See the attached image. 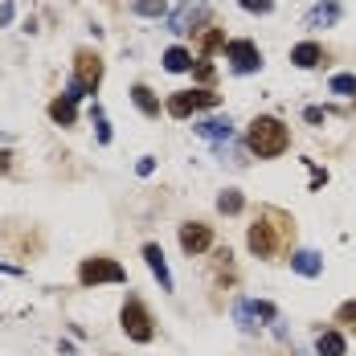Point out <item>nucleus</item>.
<instances>
[{
    "instance_id": "obj_1",
    "label": "nucleus",
    "mask_w": 356,
    "mask_h": 356,
    "mask_svg": "<svg viewBox=\"0 0 356 356\" xmlns=\"http://www.w3.org/2000/svg\"><path fill=\"white\" fill-rule=\"evenodd\" d=\"M291 242H295V221L283 209H258V217H254V225H250V234H246L250 254L275 262V258H283L286 250H291Z\"/></svg>"
},
{
    "instance_id": "obj_2",
    "label": "nucleus",
    "mask_w": 356,
    "mask_h": 356,
    "mask_svg": "<svg viewBox=\"0 0 356 356\" xmlns=\"http://www.w3.org/2000/svg\"><path fill=\"white\" fill-rule=\"evenodd\" d=\"M246 147L258 156V160H275V156H283L286 147H291V131H286L283 119L258 115V119L246 127Z\"/></svg>"
},
{
    "instance_id": "obj_3",
    "label": "nucleus",
    "mask_w": 356,
    "mask_h": 356,
    "mask_svg": "<svg viewBox=\"0 0 356 356\" xmlns=\"http://www.w3.org/2000/svg\"><path fill=\"white\" fill-rule=\"evenodd\" d=\"M99 82H103V58L95 54V49H78L74 54V78L66 82V99H86V95H95L99 90Z\"/></svg>"
},
{
    "instance_id": "obj_4",
    "label": "nucleus",
    "mask_w": 356,
    "mask_h": 356,
    "mask_svg": "<svg viewBox=\"0 0 356 356\" xmlns=\"http://www.w3.org/2000/svg\"><path fill=\"white\" fill-rule=\"evenodd\" d=\"M78 283L82 286H103V283H127V270L107 258V254H95V258H82L78 266Z\"/></svg>"
},
{
    "instance_id": "obj_5",
    "label": "nucleus",
    "mask_w": 356,
    "mask_h": 356,
    "mask_svg": "<svg viewBox=\"0 0 356 356\" xmlns=\"http://www.w3.org/2000/svg\"><path fill=\"white\" fill-rule=\"evenodd\" d=\"M119 323H123V332H127V340H136V344H152V336H156V323H152V312L143 307V299H127L123 303V312H119Z\"/></svg>"
},
{
    "instance_id": "obj_6",
    "label": "nucleus",
    "mask_w": 356,
    "mask_h": 356,
    "mask_svg": "<svg viewBox=\"0 0 356 356\" xmlns=\"http://www.w3.org/2000/svg\"><path fill=\"white\" fill-rule=\"evenodd\" d=\"M221 103V95H213L209 86H197V90H177V95H168V115L172 119H188V115H197V111H209Z\"/></svg>"
},
{
    "instance_id": "obj_7",
    "label": "nucleus",
    "mask_w": 356,
    "mask_h": 356,
    "mask_svg": "<svg viewBox=\"0 0 356 356\" xmlns=\"http://www.w3.org/2000/svg\"><path fill=\"white\" fill-rule=\"evenodd\" d=\"M225 62L234 74H258L262 70V49L246 37H234V41H225Z\"/></svg>"
},
{
    "instance_id": "obj_8",
    "label": "nucleus",
    "mask_w": 356,
    "mask_h": 356,
    "mask_svg": "<svg viewBox=\"0 0 356 356\" xmlns=\"http://www.w3.org/2000/svg\"><path fill=\"white\" fill-rule=\"evenodd\" d=\"M205 21H209V0H180L177 13L168 17V29L172 33H197Z\"/></svg>"
},
{
    "instance_id": "obj_9",
    "label": "nucleus",
    "mask_w": 356,
    "mask_h": 356,
    "mask_svg": "<svg viewBox=\"0 0 356 356\" xmlns=\"http://www.w3.org/2000/svg\"><path fill=\"white\" fill-rule=\"evenodd\" d=\"M209 246H213V229H209L205 221H184V225H180V250H184L188 258L205 254Z\"/></svg>"
},
{
    "instance_id": "obj_10",
    "label": "nucleus",
    "mask_w": 356,
    "mask_h": 356,
    "mask_svg": "<svg viewBox=\"0 0 356 356\" xmlns=\"http://www.w3.org/2000/svg\"><path fill=\"white\" fill-rule=\"evenodd\" d=\"M197 136L217 143V147H229L234 143V123L229 119H205V123H197Z\"/></svg>"
},
{
    "instance_id": "obj_11",
    "label": "nucleus",
    "mask_w": 356,
    "mask_h": 356,
    "mask_svg": "<svg viewBox=\"0 0 356 356\" xmlns=\"http://www.w3.org/2000/svg\"><path fill=\"white\" fill-rule=\"evenodd\" d=\"M143 262H147V270L160 279V291H172V275H168V262H164V250L156 246V242H147L143 246Z\"/></svg>"
},
{
    "instance_id": "obj_12",
    "label": "nucleus",
    "mask_w": 356,
    "mask_h": 356,
    "mask_svg": "<svg viewBox=\"0 0 356 356\" xmlns=\"http://www.w3.org/2000/svg\"><path fill=\"white\" fill-rule=\"evenodd\" d=\"M344 17V8L336 4V0H320L312 13H307V29H327V25H336Z\"/></svg>"
},
{
    "instance_id": "obj_13",
    "label": "nucleus",
    "mask_w": 356,
    "mask_h": 356,
    "mask_svg": "<svg viewBox=\"0 0 356 356\" xmlns=\"http://www.w3.org/2000/svg\"><path fill=\"white\" fill-rule=\"evenodd\" d=\"M291 62H295L299 70H316L323 62V45L320 41H299V45L291 49Z\"/></svg>"
},
{
    "instance_id": "obj_14",
    "label": "nucleus",
    "mask_w": 356,
    "mask_h": 356,
    "mask_svg": "<svg viewBox=\"0 0 356 356\" xmlns=\"http://www.w3.org/2000/svg\"><path fill=\"white\" fill-rule=\"evenodd\" d=\"M291 270L303 275V279H316V275H323V258L316 250H295L291 254Z\"/></svg>"
},
{
    "instance_id": "obj_15",
    "label": "nucleus",
    "mask_w": 356,
    "mask_h": 356,
    "mask_svg": "<svg viewBox=\"0 0 356 356\" xmlns=\"http://www.w3.org/2000/svg\"><path fill=\"white\" fill-rule=\"evenodd\" d=\"M234 320H238V327L250 332V336L262 327V323H258L262 316H258V303H254V299H238V303H234Z\"/></svg>"
},
{
    "instance_id": "obj_16",
    "label": "nucleus",
    "mask_w": 356,
    "mask_h": 356,
    "mask_svg": "<svg viewBox=\"0 0 356 356\" xmlns=\"http://www.w3.org/2000/svg\"><path fill=\"white\" fill-rule=\"evenodd\" d=\"M49 119H54L58 127H74V123H78V103L66 99V95H62V99H54V103H49Z\"/></svg>"
},
{
    "instance_id": "obj_17",
    "label": "nucleus",
    "mask_w": 356,
    "mask_h": 356,
    "mask_svg": "<svg viewBox=\"0 0 356 356\" xmlns=\"http://www.w3.org/2000/svg\"><path fill=\"white\" fill-rule=\"evenodd\" d=\"M348 353V340L340 332H320L316 336V356H344Z\"/></svg>"
},
{
    "instance_id": "obj_18",
    "label": "nucleus",
    "mask_w": 356,
    "mask_h": 356,
    "mask_svg": "<svg viewBox=\"0 0 356 356\" xmlns=\"http://www.w3.org/2000/svg\"><path fill=\"white\" fill-rule=\"evenodd\" d=\"M164 70H168V74L193 70V54H188L184 45H168V49H164Z\"/></svg>"
},
{
    "instance_id": "obj_19",
    "label": "nucleus",
    "mask_w": 356,
    "mask_h": 356,
    "mask_svg": "<svg viewBox=\"0 0 356 356\" xmlns=\"http://www.w3.org/2000/svg\"><path fill=\"white\" fill-rule=\"evenodd\" d=\"M131 103H136L147 119H156V115H160V99H156V95H152V86H143V82L131 86Z\"/></svg>"
},
{
    "instance_id": "obj_20",
    "label": "nucleus",
    "mask_w": 356,
    "mask_h": 356,
    "mask_svg": "<svg viewBox=\"0 0 356 356\" xmlns=\"http://www.w3.org/2000/svg\"><path fill=\"white\" fill-rule=\"evenodd\" d=\"M217 209H221V213H225V217L242 213V209H246V197H242V193H238V188H225V193H221V197H217Z\"/></svg>"
},
{
    "instance_id": "obj_21",
    "label": "nucleus",
    "mask_w": 356,
    "mask_h": 356,
    "mask_svg": "<svg viewBox=\"0 0 356 356\" xmlns=\"http://www.w3.org/2000/svg\"><path fill=\"white\" fill-rule=\"evenodd\" d=\"M221 45H225V33L221 29H205L201 33V62H209V54H217Z\"/></svg>"
},
{
    "instance_id": "obj_22",
    "label": "nucleus",
    "mask_w": 356,
    "mask_h": 356,
    "mask_svg": "<svg viewBox=\"0 0 356 356\" xmlns=\"http://www.w3.org/2000/svg\"><path fill=\"white\" fill-rule=\"evenodd\" d=\"M327 86H332V95H340V99H356V74H336Z\"/></svg>"
},
{
    "instance_id": "obj_23",
    "label": "nucleus",
    "mask_w": 356,
    "mask_h": 356,
    "mask_svg": "<svg viewBox=\"0 0 356 356\" xmlns=\"http://www.w3.org/2000/svg\"><path fill=\"white\" fill-rule=\"evenodd\" d=\"M131 8H136V17H164L168 13V0H136Z\"/></svg>"
},
{
    "instance_id": "obj_24",
    "label": "nucleus",
    "mask_w": 356,
    "mask_h": 356,
    "mask_svg": "<svg viewBox=\"0 0 356 356\" xmlns=\"http://www.w3.org/2000/svg\"><path fill=\"white\" fill-rule=\"evenodd\" d=\"M90 119H95V127H99V143H111V123H107V111L99 107H90Z\"/></svg>"
},
{
    "instance_id": "obj_25",
    "label": "nucleus",
    "mask_w": 356,
    "mask_h": 356,
    "mask_svg": "<svg viewBox=\"0 0 356 356\" xmlns=\"http://www.w3.org/2000/svg\"><path fill=\"white\" fill-rule=\"evenodd\" d=\"M238 4H242L246 13H270V8H275V0H238Z\"/></svg>"
},
{
    "instance_id": "obj_26",
    "label": "nucleus",
    "mask_w": 356,
    "mask_h": 356,
    "mask_svg": "<svg viewBox=\"0 0 356 356\" xmlns=\"http://www.w3.org/2000/svg\"><path fill=\"white\" fill-rule=\"evenodd\" d=\"M336 320H340V323H356V299H348V303H340Z\"/></svg>"
},
{
    "instance_id": "obj_27",
    "label": "nucleus",
    "mask_w": 356,
    "mask_h": 356,
    "mask_svg": "<svg viewBox=\"0 0 356 356\" xmlns=\"http://www.w3.org/2000/svg\"><path fill=\"white\" fill-rule=\"evenodd\" d=\"M193 74H197L201 82H213V66H209V62H193Z\"/></svg>"
},
{
    "instance_id": "obj_28",
    "label": "nucleus",
    "mask_w": 356,
    "mask_h": 356,
    "mask_svg": "<svg viewBox=\"0 0 356 356\" xmlns=\"http://www.w3.org/2000/svg\"><path fill=\"white\" fill-rule=\"evenodd\" d=\"M303 119H307V123H327V111L323 107H307L303 111Z\"/></svg>"
},
{
    "instance_id": "obj_29",
    "label": "nucleus",
    "mask_w": 356,
    "mask_h": 356,
    "mask_svg": "<svg viewBox=\"0 0 356 356\" xmlns=\"http://www.w3.org/2000/svg\"><path fill=\"white\" fill-rule=\"evenodd\" d=\"M136 172H140V177H152V172H156V160H152V156H140V164H136Z\"/></svg>"
},
{
    "instance_id": "obj_30",
    "label": "nucleus",
    "mask_w": 356,
    "mask_h": 356,
    "mask_svg": "<svg viewBox=\"0 0 356 356\" xmlns=\"http://www.w3.org/2000/svg\"><path fill=\"white\" fill-rule=\"evenodd\" d=\"M8 21H13V4H4V8H0V25H8Z\"/></svg>"
},
{
    "instance_id": "obj_31",
    "label": "nucleus",
    "mask_w": 356,
    "mask_h": 356,
    "mask_svg": "<svg viewBox=\"0 0 356 356\" xmlns=\"http://www.w3.org/2000/svg\"><path fill=\"white\" fill-rule=\"evenodd\" d=\"M8 164H13V156H8V152H0V172H8Z\"/></svg>"
},
{
    "instance_id": "obj_32",
    "label": "nucleus",
    "mask_w": 356,
    "mask_h": 356,
    "mask_svg": "<svg viewBox=\"0 0 356 356\" xmlns=\"http://www.w3.org/2000/svg\"><path fill=\"white\" fill-rule=\"evenodd\" d=\"M0 270H4V275H21V270H17V266H4V262H0Z\"/></svg>"
}]
</instances>
